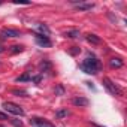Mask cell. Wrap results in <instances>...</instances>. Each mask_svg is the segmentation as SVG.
<instances>
[{
	"instance_id": "1",
	"label": "cell",
	"mask_w": 127,
	"mask_h": 127,
	"mask_svg": "<svg viewBox=\"0 0 127 127\" xmlns=\"http://www.w3.org/2000/svg\"><path fill=\"white\" fill-rule=\"evenodd\" d=\"M100 67H102V64H100V61L96 57H87L81 63V69L85 73H88V75H96L100 70Z\"/></svg>"
},
{
	"instance_id": "2",
	"label": "cell",
	"mask_w": 127,
	"mask_h": 127,
	"mask_svg": "<svg viewBox=\"0 0 127 127\" xmlns=\"http://www.w3.org/2000/svg\"><path fill=\"white\" fill-rule=\"evenodd\" d=\"M2 108H3L6 112H9V114L18 115V117H23V115H24L23 108H21V106H18V105H15V103H12V102H5V103L2 105Z\"/></svg>"
},
{
	"instance_id": "3",
	"label": "cell",
	"mask_w": 127,
	"mask_h": 127,
	"mask_svg": "<svg viewBox=\"0 0 127 127\" xmlns=\"http://www.w3.org/2000/svg\"><path fill=\"white\" fill-rule=\"evenodd\" d=\"M103 85L112 96H123V90L118 85H115L109 78H103Z\"/></svg>"
},
{
	"instance_id": "4",
	"label": "cell",
	"mask_w": 127,
	"mask_h": 127,
	"mask_svg": "<svg viewBox=\"0 0 127 127\" xmlns=\"http://www.w3.org/2000/svg\"><path fill=\"white\" fill-rule=\"evenodd\" d=\"M30 126H33V127H55L52 123H49L43 118H39V117H33L30 120Z\"/></svg>"
},
{
	"instance_id": "5",
	"label": "cell",
	"mask_w": 127,
	"mask_h": 127,
	"mask_svg": "<svg viewBox=\"0 0 127 127\" xmlns=\"http://www.w3.org/2000/svg\"><path fill=\"white\" fill-rule=\"evenodd\" d=\"M34 37H36V43L40 45V46H51V45H52V42H51L48 37L40 36L39 33H34Z\"/></svg>"
},
{
	"instance_id": "6",
	"label": "cell",
	"mask_w": 127,
	"mask_h": 127,
	"mask_svg": "<svg viewBox=\"0 0 127 127\" xmlns=\"http://www.w3.org/2000/svg\"><path fill=\"white\" fill-rule=\"evenodd\" d=\"M2 36L3 37H20L21 33L15 29H3L2 30Z\"/></svg>"
},
{
	"instance_id": "7",
	"label": "cell",
	"mask_w": 127,
	"mask_h": 127,
	"mask_svg": "<svg viewBox=\"0 0 127 127\" xmlns=\"http://www.w3.org/2000/svg\"><path fill=\"white\" fill-rule=\"evenodd\" d=\"M109 66L112 69H120V67H123V60L120 57H114L109 60Z\"/></svg>"
},
{
	"instance_id": "8",
	"label": "cell",
	"mask_w": 127,
	"mask_h": 127,
	"mask_svg": "<svg viewBox=\"0 0 127 127\" xmlns=\"http://www.w3.org/2000/svg\"><path fill=\"white\" fill-rule=\"evenodd\" d=\"M72 103H73L75 106H88V105H90L88 99H85V97H75V99L72 100Z\"/></svg>"
},
{
	"instance_id": "9",
	"label": "cell",
	"mask_w": 127,
	"mask_h": 127,
	"mask_svg": "<svg viewBox=\"0 0 127 127\" xmlns=\"http://www.w3.org/2000/svg\"><path fill=\"white\" fill-rule=\"evenodd\" d=\"M37 30H39V34H40V36H45V37H48L49 33H51V30H49L45 24H39V26H37Z\"/></svg>"
},
{
	"instance_id": "10",
	"label": "cell",
	"mask_w": 127,
	"mask_h": 127,
	"mask_svg": "<svg viewBox=\"0 0 127 127\" xmlns=\"http://www.w3.org/2000/svg\"><path fill=\"white\" fill-rule=\"evenodd\" d=\"M87 40L90 42V43H93V45H99L102 40H100V37L99 36H96V34H88L87 36Z\"/></svg>"
},
{
	"instance_id": "11",
	"label": "cell",
	"mask_w": 127,
	"mask_h": 127,
	"mask_svg": "<svg viewBox=\"0 0 127 127\" xmlns=\"http://www.w3.org/2000/svg\"><path fill=\"white\" fill-rule=\"evenodd\" d=\"M93 8H94L93 3H79V5H78V9H79V11H90V9H93Z\"/></svg>"
},
{
	"instance_id": "12",
	"label": "cell",
	"mask_w": 127,
	"mask_h": 127,
	"mask_svg": "<svg viewBox=\"0 0 127 127\" xmlns=\"http://www.w3.org/2000/svg\"><path fill=\"white\" fill-rule=\"evenodd\" d=\"M26 81H32V76L26 72V73H23L21 76H18L17 78V82H26Z\"/></svg>"
},
{
	"instance_id": "13",
	"label": "cell",
	"mask_w": 127,
	"mask_h": 127,
	"mask_svg": "<svg viewBox=\"0 0 127 127\" xmlns=\"http://www.w3.org/2000/svg\"><path fill=\"white\" fill-rule=\"evenodd\" d=\"M79 36V30H69L66 32V37H70V39H75Z\"/></svg>"
},
{
	"instance_id": "14",
	"label": "cell",
	"mask_w": 127,
	"mask_h": 127,
	"mask_svg": "<svg viewBox=\"0 0 127 127\" xmlns=\"http://www.w3.org/2000/svg\"><path fill=\"white\" fill-rule=\"evenodd\" d=\"M24 51V46H21V45H14V46H11V52L12 54H18V52H23Z\"/></svg>"
},
{
	"instance_id": "15",
	"label": "cell",
	"mask_w": 127,
	"mask_h": 127,
	"mask_svg": "<svg viewBox=\"0 0 127 127\" xmlns=\"http://www.w3.org/2000/svg\"><path fill=\"white\" fill-rule=\"evenodd\" d=\"M67 115H69V111L67 109H60V111L55 112V117L57 118H63V117H67Z\"/></svg>"
},
{
	"instance_id": "16",
	"label": "cell",
	"mask_w": 127,
	"mask_h": 127,
	"mask_svg": "<svg viewBox=\"0 0 127 127\" xmlns=\"http://www.w3.org/2000/svg\"><path fill=\"white\" fill-rule=\"evenodd\" d=\"M9 121H11V124H12L14 127H23V121H21V120H17V118H11Z\"/></svg>"
},
{
	"instance_id": "17",
	"label": "cell",
	"mask_w": 127,
	"mask_h": 127,
	"mask_svg": "<svg viewBox=\"0 0 127 127\" xmlns=\"http://www.w3.org/2000/svg\"><path fill=\"white\" fill-rule=\"evenodd\" d=\"M12 94H15V96H21V97H27V91H24V90H14L12 91Z\"/></svg>"
},
{
	"instance_id": "18",
	"label": "cell",
	"mask_w": 127,
	"mask_h": 127,
	"mask_svg": "<svg viewBox=\"0 0 127 127\" xmlns=\"http://www.w3.org/2000/svg\"><path fill=\"white\" fill-rule=\"evenodd\" d=\"M54 91H55L57 96H63V94H64V87H63V85H57Z\"/></svg>"
},
{
	"instance_id": "19",
	"label": "cell",
	"mask_w": 127,
	"mask_h": 127,
	"mask_svg": "<svg viewBox=\"0 0 127 127\" xmlns=\"http://www.w3.org/2000/svg\"><path fill=\"white\" fill-rule=\"evenodd\" d=\"M32 81H33L34 84H39V82L42 81V75H36V76H32Z\"/></svg>"
},
{
	"instance_id": "20",
	"label": "cell",
	"mask_w": 127,
	"mask_h": 127,
	"mask_svg": "<svg viewBox=\"0 0 127 127\" xmlns=\"http://www.w3.org/2000/svg\"><path fill=\"white\" fill-rule=\"evenodd\" d=\"M69 52H70V54H72V55H76V54H78V52H81V49H79V48H78V46H72V49H70V51H69Z\"/></svg>"
},
{
	"instance_id": "21",
	"label": "cell",
	"mask_w": 127,
	"mask_h": 127,
	"mask_svg": "<svg viewBox=\"0 0 127 127\" xmlns=\"http://www.w3.org/2000/svg\"><path fill=\"white\" fill-rule=\"evenodd\" d=\"M40 67H42L43 70L48 69V67H49V63H48V61H42V63H40Z\"/></svg>"
},
{
	"instance_id": "22",
	"label": "cell",
	"mask_w": 127,
	"mask_h": 127,
	"mask_svg": "<svg viewBox=\"0 0 127 127\" xmlns=\"http://www.w3.org/2000/svg\"><path fill=\"white\" fill-rule=\"evenodd\" d=\"M0 120H11L8 117V114H3V112H0Z\"/></svg>"
},
{
	"instance_id": "23",
	"label": "cell",
	"mask_w": 127,
	"mask_h": 127,
	"mask_svg": "<svg viewBox=\"0 0 127 127\" xmlns=\"http://www.w3.org/2000/svg\"><path fill=\"white\" fill-rule=\"evenodd\" d=\"M2 51H5V49H3V46H0V52H2Z\"/></svg>"
},
{
	"instance_id": "24",
	"label": "cell",
	"mask_w": 127,
	"mask_h": 127,
	"mask_svg": "<svg viewBox=\"0 0 127 127\" xmlns=\"http://www.w3.org/2000/svg\"><path fill=\"white\" fill-rule=\"evenodd\" d=\"M0 127H5V126H2V124H0Z\"/></svg>"
}]
</instances>
